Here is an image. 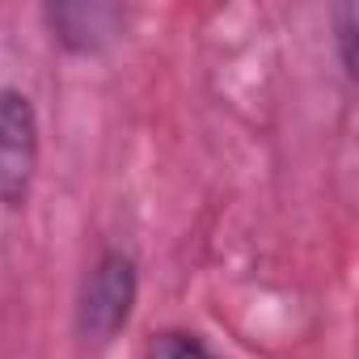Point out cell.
Wrapping results in <instances>:
<instances>
[{
  "label": "cell",
  "mask_w": 359,
  "mask_h": 359,
  "mask_svg": "<svg viewBox=\"0 0 359 359\" xmlns=\"http://www.w3.org/2000/svg\"><path fill=\"white\" fill-rule=\"evenodd\" d=\"M338 39H342V68L355 72V51H351V39H355V5H342V13H338Z\"/></svg>",
  "instance_id": "5"
},
{
  "label": "cell",
  "mask_w": 359,
  "mask_h": 359,
  "mask_svg": "<svg viewBox=\"0 0 359 359\" xmlns=\"http://www.w3.org/2000/svg\"><path fill=\"white\" fill-rule=\"evenodd\" d=\"M144 359H220V355L191 330H161L148 342Z\"/></svg>",
  "instance_id": "4"
},
{
  "label": "cell",
  "mask_w": 359,
  "mask_h": 359,
  "mask_svg": "<svg viewBox=\"0 0 359 359\" xmlns=\"http://www.w3.org/2000/svg\"><path fill=\"white\" fill-rule=\"evenodd\" d=\"M140 300V271L127 250H102L81 279L76 296V334L93 346H110L135 313Z\"/></svg>",
  "instance_id": "1"
},
{
  "label": "cell",
  "mask_w": 359,
  "mask_h": 359,
  "mask_svg": "<svg viewBox=\"0 0 359 359\" xmlns=\"http://www.w3.org/2000/svg\"><path fill=\"white\" fill-rule=\"evenodd\" d=\"M51 39L72 55H97L127 30V9L106 0H72V5H47Z\"/></svg>",
  "instance_id": "3"
},
{
  "label": "cell",
  "mask_w": 359,
  "mask_h": 359,
  "mask_svg": "<svg viewBox=\"0 0 359 359\" xmlns=\"http://www.w3.org/2000/svg\"><path fill=\"white\" fill-rule=\"evenodd\" d=\"M39 173V110L22 89H0V208H22Z\"/></svg>",
  "instance_id": "2"
}]
</instances>
